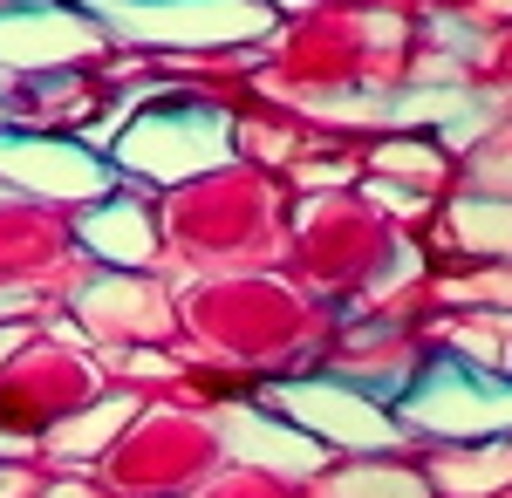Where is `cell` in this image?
Masks as SVG:
<instances>
[{
  "label": "cell",
  "mask_w": 512,
  "mask_h": 498,
  "mask_svg": "<svg viewBox=\"0 0 512 498\" xmlns=\"http://www.w3.org/2000/svg\"><path fill=\"white\" fill-rule=\"evenodd\" d=\"M410 423H431V430H444V437L506 430L512 423V383L478 376V369H458V362H437L431 383L410 396Z\"/></svg>",
  "instance_id": "obj_1"
},
{
  "label": "cell",
  "mask_w": 512,
  "mask_h": 498,
  "mask_svg": "<svg viewBox=\"0 0 512 498\" xmlns=\"http://www.w3.org/2000/svg\"><path fill=\"white\" fill-rule=\"evenodd\" d=\"M130 164H151L158 178H185L198 164H219L226 157V116H178V123H144L130 137Z\"/></svg>",
  "instance_id": "obj_2"
},
{
  "label": "cell",
  "mask_w": 512,
  "mask_h": 498,
  "mask_svg": "<svg viewBox=\"0 0 512 498\" xmlns=\"http://www.w3.org/2000/svg\"><path fill=\"white\" fill-rule=\"evenodd\" d=\"M280 403L294 410V417L308 423V430H321V437H335V444H362V451H383L396 430L369 403H355V396H342L335 383H315V389H280Z\"/></svg>",
  "instance_id": "obj_3"
}]
</instances>
